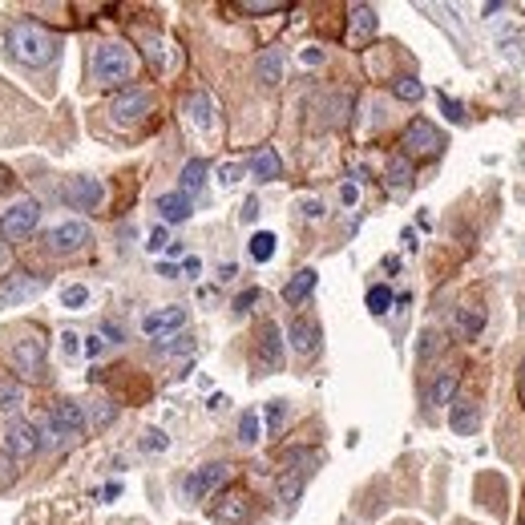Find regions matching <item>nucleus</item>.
Segmentation results:
<instances>
[{"mask_svg":"<svg viewBox=\"0 0 525 525\" xmlns=\"http://www.w3.org/2000/svg\"><path fill=\"white\" fill-rule=\"evenodd\" d=\"M166 351H194V339H190V336H178V344H166Z\"/></svg>","mask_w":525,"mask_h":525,"instance_id":"obj_50","label":"nucleus"},{"mask_svg":"<svg viewBox=\"0 0 525 525\" xmlns=\"http://www.w3.org/2000/svg\"><path fill=\"white\" fill-rule=\"evenodd\" d=\"M348 110H351V97H348V93H336V97H327V117H324V125H339L344 117H348Z\"/></svg>","mask_w":525,"mask_h":525,"instance_id":"obj_30","label":"nucleus"},{"mask_svg":"<svg viewBox=\"0 0 525 525\" xmlns=\"http://www.w3.org/2000/svg\"><path fill=\"white\" fill-rule=\"evenodd\" d=\"M186 113H190V122L198 125V129H214V101L211 93H190L186 97Z\"/></svg>","mask_w":525,"mask_h":525,"instance_id":"obj_22","label":"nucleus"},{"mask_svg":"<svg viewBox=\"0 0 525 525\" xmlns=\"http://www.w3.org/2000/svg\"><path fill=\"white\" fill-rule=\"evenodd\" d=\"M401 146H404V158H437L445 150V138H440V129L433 122L416 117V122H408Z\"/></svg>","mask_w":525,"mask_h":525,"instance_id":"obj_5","label":"nucleus"},{"mask_svg":"<svg viewBox=\"0 0 525 525\" xmlns=\"http://www.w3.org/2000/svg\"><path fill=\"white\" fill-rule=\"evenodd\" d=\"M392 93H396L401 101H420V97H425V85H420L416 77H401V81L392 85Z\"/></svg>","mask_w":525,"mask_h":525,"instance_id":"obj_34","label":"nucleus"},{"mask_svg":"<svg viewBox=\"0 0 525 525\" xmlns=\"http://www.w3.org/2000/svg\"><path fill=\"white\" fill-rule=\"evenodd\" d=\"M37 223H41L37 198H21L0 214V238H4V243H25V238L37 230Z\"/></svg>","mask_w":525,"mask_h":525,"instance_id":"obj_4","label":"nucleus"},{"mask_svg":"<svg viewBox=\"0 0 525 525\" xmlns=\"http://www.w3.org/2000/svg\"><path fill=\"white\" fill-rule=\"evenodd\" d=\"M449 425L457 437H473L477 428H481V404L473 396H461V401H452V413H449Z\"/></svg>","mask_w":525,"mask_h":525,"instance_id":"obj_15","label":"nucleus"},{"mask_svg":"<svg viewBox=\"0 0 525 525\" xmlns=\"http://www.w3.org/2000/svg\"><path fill=\"white\" fill-rule=\"evenodd\" d=\"M211 517L218 525H247L250 521V501L243 493H226L218 505H211Z\"/></svg>","mask_w":525,"mask_h":525,"instance_id":"obj_16","label":"nucleus"},{"mask_svg":"<svg viewBox=\"0 0 525 525\" xmlns=\"http://www.w3.org/2000/svg\"><path fill=\"white\" fill-rule=\"evenodd\" d=\"M113 416H117V413H113V404H110V401H97V404H93V428H105V425L113 420Z\"/></svg>","mask_w":525,"mask_h":525,"instance_id":"obj_40","label":"nucleus"},{"mask_svg":"<svg viewBox=\"0 0 525 525\" xmlns=\"http://www.w3.org/2000/svg\"><path fill=\"white\" fill-rule=\"evenodd\" d=\"M287 339H291V351H299V356H312V351L319 348V327H315L312 319L295 315V319L287 324Z\"/></svg>","mask_w":525,"mask_h":525,"instance_id":"obj_17","label":"nucleus"},{"mask_svg":"<svg viewBox=\"0 0 525 525\" xmlns=\"http://www.w3.org/2000/svg\"><path fill=\"white\" fill-rule=\"evenodd\" d=\"M49 433H53V440H73V437H81V428H85V413H81V404L77 401H57L49 408Z\"/></svg>","mask_w":525,"mask_h":525,"instance_id":"obj_7","label":"nucleus"},{"mask_svg":"<svg viewBox=\"0 0 525 525\" xmlns=\"http://www.w3.org/2000/svg\"><path fill=\"white\" fill-rule=\"evenodd\" d=\"M45 287H49V275H28V271H21V275H13L0 287V307H21V303H28L33 295H41Z\"/></svg>","mask_w":525,"mask_h":525,"instance_id":"obj_10","label":"nucleus"},{"mask_svg":"<svg viewBox=\"0 0 525 525\" xmlns=\"http://www.w3.org/2000/svg\"><path fill=\"white\" fill-rule=\"evenodd\" d=\"M303 61H307V65H319V61H324V49H303Z\"/></svg>","mask_w":525,"mask_h":525,"instance_id":"obj_53","label":"nucleus"},{"mask_svg":"<svg viewBox=\"0 0 525 525\" xmlns=\"http://www.w3.org/2000/svg\"><path fill=\"white\" fill-rule=\"evenodd\" d=\"M37 449H41L37 428L28 425V420H21V416H13V420L4 425V452H9V457H33Z\"/></svg>","mask_w":525,"mask_h":525,"instance_id":"obj_12","label":"nucleus"},{"mask_svg":"<svg viewBox=\"0 0 525 525\" xmlns=\"http://www.w3.org/2000/svg\"><path fill=\"white\" fill-rule=\"evenodd\" d=\"M247 250H250V259L255 262H267L271 255H275V235H271V230H255Z\"/></svg>","mask_w":525,"mask_h":525,"instance_id":"obj_28","label":"nucleus"},{"mask_svg":"<svg viewBox=\"0 0 525 525\" xmlns=\"http://www.w3.org/2000/svg\"><path fill=\"white\" fill-rule=\"evenodd\" d=\"M158 275H166V279H174V275H178V267H174V262H162V267H158Z\"/></svg>","mask_w":525,"mask_h":525,"instance_id":"obj_55","label":"nucleus"},{"mask_svg":"<svg viewBox=\"0 0 525 525\" xmlns=\"http://www.w3.org/2000/svg\"><path fill=\"white\" fill-rule=\"evenodd\" d=\"M16 481V469H13V457L9 452H0V489H9Z\"/></svg>","mask_w":525,"mask_h":525,"instance_id":"obj_41","label":"nucleus"},{"mask_svg":"<svg viewBox=\"0 0 525 525\" xmlns=\"http://www.w3.org/2000/svg\"><path fill=\"white\" fill-rule=\"evenodd\" d=\"M4 45H9V57L16 65H25V69H41V65H49L61 49V37L53 33L49 25H41L33 16H16L9 21L4 28Z\"/></svg>","mask_w":525,"mask_h":525,"instance_id":"obj_1","label":"nucleus"},{"mask_svg":"<svg viewBox=\"0 0 525 525\" xmlns=\"http://www.w3.org/2000/svg\"><path fill=\"white\" fill-rule=\"evenodd\" d=\"M255 372L267 376V372H279L283 368V332H279L275 324H267L262 327V336H259V348H255Z\"/></svg>","mask_w":525,"mask_h":525,"instance_id":"obj_9","label":"nucleus"},{"mask_svg":"<svg viewBox=\"0 0 525 525\" xmlns=\"http://www.w3.org/2000/svg\"><path fill=\"white\" fill-rule=\"evenodd\" d=\"M158 211H162V223H186L190 214H194V206H190V198L182 190H174V194L158 198Z\"/></svg>","mask_w":525,"mask_h":525,"instance_id":"obj_20","label":"nucleus"},{"mask_svg":"<svg viewBox=\"0 0 525 525\" xmlns=\"http://www.w3.org/2000/svg\"><path fill=\"white\" fill-rule=\"evenodd\" d=\"M250 174L259 178V182H275V178L283 174V162H279V154L271 150V146L255 150V158H250Z\"/></svg>","mask_w":525,"mask_h":525,"instance_id":"obj_19","label":"nucleus"},{"mask_svg":"<svg viewBox=\"0 0 525 525\" xmlns=\"http://www.w3.org/2000/svg\"><path fill=\"white\" fill-rule=\"evenodd\" d=\"M21 404H25V388H21V380L0 376V408H4V413H16Z\"/></svg>","mask_w":525,"mask_h":525,"instance_id":"obj_27","label":"nucleus"},{"mask_svg":"<svg viewBox=\"0 0 525 525\" xmlns=\"http://www.w3.org/2000/svg\"><path fill=\"white\" fill-rule=\"evenodd\" d=\"M440 113H445L452 125H465V105L457 97H445V93H440Z\"/></svg>","mask_w":525,"mask_h":525,"instance_id":"obj_38","label":"nucleus"},{"mask_svg":"<svg viewBox=\"0 0 525 525\" xmlns=\"http://www.w3.org/2000/svg\"><path fill=\"white\" fill-rule=\"evenodd\" d=\"M206 170H211V166H206V158H190L186 166H182V194H194V190H202L206 186Z\"/></svg>","mask_w":525,"mask_h":525,"instance_id":"obj_26","label":"nucleus"},{"mask_svg":"<svg viewBox=\"0 0 525 525\" xmlns=\"http://www.w3.org/2000/svg\"><path fill=\"white\" fill-rule=\"evenodd\" d=\"M238 174H243V166H235V162H226L223 170H218V178H223L226 186H235V182H238Z\"/></svg>","mask_w":525,"mask_h":525,"instance_id":"obj_46","label":"nucleus"},{"mask_svg":"<svg viewBox=\"0 0 525 525\" xmlns=\"http://www.w3.org/2000/svg\"><path fill=\"white\" fill-rule=\"evenodd\" d=\"M517 388H521V396H525V360H521V368H517Z\"/></svg>","mask_w":525,"mask_h":525,"instance_id":"obj_57","label":"nucleus"},{"mask_svg":"<svg viewBox=\"0 0 525 525\" xmlns=\"http://www.w3.org/2000/svg\"><path fill=\"white\" fill-rule=\"evenodd\" d=\"M312 291H315V271H312V267H303V271L291 275L287 287H283V299H287V303H303Z\"/></svg>","mask_w":525,"mask_h":525,"instance_id":"obj_24","label":"nucleus"},{"mask_svg":"<svg viewBox=\"0 0 525 525\" xmlns=\"http://www.w3.org/2000/svg\"><path fill=\"white\" fill-rule=\"evenodd\" d=\"M170 247V235H166V226H154L150 230V243H146V250H166Z\"/></svg>","mask_w":525,"mask_h":525,"instance_id":"obj_42","label":"nucleus"},{"mask_svg":"<svg viewBox=\"0 0 525 525\" xmlns=\"http://www.w3.org/2000/svg\"><path fill=\"white\" fill-rule=\"evenodd\" d=\"M255 218H259V202L247 198V202H243V223H255Z\"/></svg>","mask_w":525,"mask_h":525,"instance_id":"obj_48","label":"nucleus"},{"mask_svg":"<svg viewBox=\"0 0 525 525\" xmlns=\"http://www.w3.org/2000/svg\"><path fill=\"white\" fill-rule=\"evenodd\" d=\"M238 440H243V445H255V440H259V413H255V408H247V413L238 416Z\"/></svg>","mask_w":525,"mask_h":525,"instance_id":"obj_31","label":"nucleus"},{"mask_svg":"<svg viewBox=\"0 0 525 525\" xmlns=\"http://www.w3.org/2000/svg\"><path fill=\"white\" fill-rule=\"evenodd\" d=\"M61 348H65V356H77V351L85 348V344H81V336H73V332H65V336H61Z\"/></svg>","mask_w":525,"mask_h":525,"instance_id":"obj_45","label":"nucleus"},{"mask_svg":"<svg viewBox=\"0 0 525 525\" xmlns=\"http://www.w3.org/2000/svg\"><path fill=\"white\" fill-rule=\"evenodd\" d=\"M61 198L65 206H73V211H97L101 198H105V186H101L97 178H65L61 186Z\"/></svg>","mask_w":525,"mask_h":525,"instance_id":"obj_8","label":"nucleus"},{"mask_svg":"<svg viewBox=\"0 0 525 525\" xmlns=\"http://www.w3.org/2000/svg\"><path fill=\"white\" fill-rule=\"evenodd\" d=\"M150 105H154V97H150V89H122L117 97L110 101V113L117 117V122H138V117H146L150 113Z\"/></svg>","mask_w":525,"mask_h":525,"instance_id":"obj_13","label":"nucleus"},{"mask_svg":"<svg viewBox=\"0 0 525 525\" xmlns=\"http://www.w3.org/2000/svg\"><path fill=\"white\" fill-rule=\"evenodd\" d=\"M299 211H303V218H324V202H319V198H303Z\"/></svg>","mask_w":525,"mask_h":525,"instance_id":"obj_43","label":"nucleus"},{"mask_svg":"<svg viewBox=\"0 0 525 525\" xmlns=\"http://www.w3.org/2000/svg\"><path fill=\"white\" fill-rule=\"evenodd\" d=\"M452 327H457L461 339H477L485 332V312H477V307H457V312H452Z\"/></svg>","mask_w":525,"mask_h":525,"instance_id":"obj_21","label":"nucleus"},{"mask_svg":"<svg viewBox=\"0 0 525 525\" xmlns=\"http://www.w3.org/2000/svg\"><path fill=\"white\" fill-rule=\"evenodd\" d=\"M388 307H392V291H388L384 283L368 287V312H372V315H384Z\"/></svg>","mask_w":525,"mask_h":525,"instance_id":"obj_33","label":"nucleus"},{"mask_svg":"<svg viewBox=\"0 0 525 525\" xmlns=\"http://www.w3.org/2000/svg\"><path fill=\"white\" fill-rule=\"evenodd\" d=\"M198 271H202V262L194 259V255H190V259H186V275H198Z\"/></svg>","mask_w":525,"mask_h":525,"instance_id":"obj_56","label":"nucleus"},{"mask_svg":"<svg viewBox=\"0 0 525 525\" xmlns=\"http://www.w3.org/2000/svg\"><path fill=\"white\" fill-rule=\"evenodd\" d=\"M101 351H105V339H101V336H89L85 339V356H101Z\"/></svg>","mask_w":525,"mask_h":525,"instance_id":"obj_47","label":"nucleus"},{"mask_svg":"<svg viewBox=\"0 0 525 525\" xmlns=\"http://www.w3.org/2000/svg\"><path fill=\"white\" fill-rule=\"evenodd\" d=\"M457 384H461V372H440L437 380H433V388H428V404H437V408H445V404H452V396H457Z\"/></svg>","mask_w":525,"mask_h":525,"instance_id":"obj_23","label":"nucleus"},{"mask_svg":"<svg viewBox=\"0 0 525 525\" xmlns=\"http://www.w3.org/2000/svg\"><path fill=\"white\" fill-rule=\"evenodd\" d=\"M255 77H259V85H279L283 81V49H262L259 61H255Z\"/></svg>","mask_w":525,"mask_h":525,"instance_id":"obj_18","label":"nucleus"},{"mask_svg":"<svg viewBox=\"0 0 525 525\" xmlns=\"http://www.w3.org/2000/svg\"><path fill=\"white\" fill-rule=\"evenodd\" d=\"M226 404H230V401H226V396H223V392H214V396H211V401H206V408H211V413H223V408H226Z\"/></svg>","mask_w":525,"mask_h":525,"instance_id":"obj_52","label":"nucleus"},{"mask_svg":"<svg viewBox=\"0 0 525 525\" xmlns=\"http://www.w3.org/2000/svg\"><path fill=\"white\" fill-rule=\"evenodd\" d=\"M408 182H413V162H408V158H392V162H388V186L404 190Z\"/></svg>","mask_w":525,"mask_h":525,"instance_id":"obj_29","label":"nucleus"},{"mask_svg":"<svg viewBox=\"0 0 525 525\" xmlns=\"http://www.w3.org/2000/svg\"><path fill=\"white\" fill-rule=\"evenodd\" d=\"M226 481H230V465L214 461V465H202V469H194V473L182 481V493H186V501H206L211 493H218Z\"/></svg>","mask_w":525,"mask_h":525,"instance_id":"obj_6","label":"nucleus"},{"mask_svg":"<svg viewBox=\"0 0 525 525\" xmlns=\"http://www.w3.org/2000/svg\"><path fill=\"white\" fill-rule=\"evenodd\" d=\"M339 198H344V206H351V202L360 198V190L351 186V182H344V186H339Z\"/></svg>","mask_w":525,"mask_h":525,"instance_id":"obj_49","label":"nucleus"},{"mask_svg":"<svg viewBox=\"0 0 525 525\" xmlns=\"http://www.w3.org/2000/svg\"><path fill=\"white\" fill-rule=\"evenodd\" d=\"M89 73H93V81L97 85H125L129 77H134V53L125 49V45H117V41H105V45H97L93 49V57H89Z\"/></svg>","mask_w":525,"mask_h":525,"instance_id":"obj_2","label":"nucleus"},{"mask_svg":"<svg viewBox=\"0 0 525 525\" xmlns=\"http://www.w3.org/2000/svg\"><path fill=\"white\" fill-rule=\"evenodd\" d=\"M376 28H380V16H376V9H368V4H356V9H351V37L364 41V37H372Z\"/></svg>","mask_w":525,"mask_h":525,"instance_id":"obj_25","label":"nucleus"},{"mask_svg":"<svg viewBox=\"0 0 525 525\" xmlns=\"http://www.w3.org/2000/svg\"><path fill=\"white\" fill-rule=\"evenodd\" d=\"M142 449L146 452H166L170 449V440H166L162 428H146V433H142Z\"/></svg>","mask_w":525,"mask_h":525,"instance_id":"obj_36","label":"nucleus"},{"mask_svg":"<svg viewBox=\"0 0 525 525\" xmlns=\"http://www.w3.org/2000/svg\"><path fill=\"white\" fill-rule=\"evenodd\" d=\"M101 336L110 339V344H122V327H117V324H105V327H101Z\"/></svg>","mask_w":525,"mask_h":525,"instance_id":"obj_51","label":"nucleus"},{"mask_svg":"<svg viewBox=\"0 0 525 525\" xmlns=\"http://www.w3.org/2000/svg\"><path fill=\"white\" fill-rule=\"evenodd\" d=\"M262 416H267V428H271V433H279V425H283V416H287V408H283V401H271Z\"/></svg>","mask_w":525,"mask_h":525,"instance_id":"obj_39","label":"nucleus"},{"mask_svg":"<svg viewBox=\"0 0 525 525\" xmlns=\"http://www.w3.org/2000/svg\"><path fill=\"white\" fill-rule=\"evenodd\" d=\"M279 9H283V0H243V4H238V13H250V16L279 13Z\"/></svg>","mask_w":525,"mask_h":525,"instance_id":"obj_35","label":"nucleus"},{"mask_svg":"<svg viewBox=\"0 0 525 525\" xmlns=\"http://www.w3.org/2000/svg\"><path fill=\"white\" fill-rule=\"evenodd\" d=\"M182 327H186V307H158V312H150L142 319V332L150 339H166L174 332H182Z\"/></svg>","mask_w":525,"mask_h":525,"instance_id":"obj_14","label":"nucleus"},{"mask_svg":"<svg viewBox=\"0 0 525 525\" xmlns=\"http://www.w3.org/2000/svg\"><path fill=\"white\" fill-rule=\"evenodd\" d=\"M4 360L13 364V372L21 380H41L45 376V339H37L33 332H16V336H4Z\"/></svg>","mask_w":525,"mask_h":525,"instance_id":"obj_3","label":"nucleus"},{"mask_svg":"<svg viewBox=\"0 0 525 525\" xmlns=\"http://www.w3.org/2000/svg\"><path fill=\"white\" fill-rule=\"evenodd\" d=\"M250 303H259V287L243 291V295H238V299H235V312H238V315H243V312H250Z\"/></svg>","mask_w":525,"mask_h":525,"instance_id":"obj_44","label":"nucleus"},{"mask_svg":"<svg viewBox=\"0 0 525 525\" xmlns=\"http://www.w3.org/2000/svg\"><path fill=\"white\" fill-rule=\"evenodd\" d=\"M93 238V230H89L85 223H77V218H69V223H61V226H53L49 230V250L53 255H73V250H81Z\"/></svg>","mask_w":525,"mask_h":525,"instance_id":"obj_11","label":"nucleus"},{"mask_svg":"<svg viewBox=\"0 0 525 525\" xmlns=\"http://www.w3.org/2000/svg\"><path fill=\"white\" fill-rule=\"evenodd\" d=\"M437 351H440V336L433 332V327H428V332H420V344H416V356H420V360H428V356H437Z\"/></svg>","mask_w":525,"mask_h":525,"instance_id":"obj_37","label":"nucleus"},{"mask_svg":"<svg viewBox=\"0 0 525 525\" xmlns=\"http://www.w3.org/2000/svg\"><path fill=\"white\" fill-rule=\"evenodd\" d=\"M61 303L69 307V312H81V307L89 303V287L85 283H69V287L61 291Z\"/></svg>","mask_w":525,"mask_h":525,"instance_id":"obj_32","label":"nucleus"},{"mask_svg":"<svg viewBox=\"0 0 525 525\" xmlns=\"http://www.w3.org/2000/svg\"><path fill=\"white\" fill-rule=\"evenodd\" d=\"M101 497H105V501L122 497V485H117V481H113V485H105V489H101Z\"/></svg>","mask_w":525,"mask_h":525,"instance_id":"obj_54","label":"nucleus"}]
</instances>
